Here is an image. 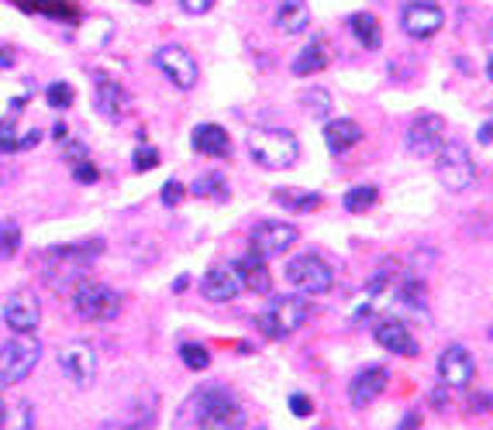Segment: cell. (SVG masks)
<instances>
[{
  "label": "cell",
  "instance_id": "12",
  "mask_svg": "<svg viewBox=\"0 0 493 430\" xmlns=\"http://www.w3.org/2000/svg\"><path fill=\"white\" fill-rule=\"evenodd\" d=\"M38 321H42V307H38L35 292L17 290L7 296V303H4V323H7L15 334H35V331H38Z\"/></svg>",
  "mask_w": 493,
  "mask_h": 430
},
{
  "label": "cell",
  "instance_id": "1",
  "mask_svg": "<svg viewBox=\"0 0 493 430\" xmlns=\"http://www.w3.org/2000/svg\"><path fill=\"white\" fill-rule=\"evenodd\" d=\"M194 416H197V430H246V406L225 385L201 389L194 396Z\"/></svg>",
  "mask_w": 493,
  "mask_h": 430
},
{
  "label": "cell",
  "instance_id": "7",
  "mask_svg": "<svg viewBox=\"0 0 493 430\" xmlns=\"http://www.w3.org/2000/svg\"><path fill=\"white\" fill-rule=\"evenodd\" d=\"M287 279H290V286H297L304 296H324V292L335 286L331 265H328L321 255H314V251H304V255L287 261Z\"/></svg>",
  "mask_w": 493,
  "mask_h": 430
},
{
  "label": "cell",
  "instance_id": "40",
  "mask_svg": "<svg viewBox=\"0 0 493 430\" xmlns=\"http://www.w3.org/2000/svg\"><path fill=\"white\" fill-rule=\"evenodd\" d=\"M290 410H293V416H310V414H314V403H310L304 393H293V396H290Z\"/></svg>",
  "mask_w": 493,
  "mask_h": 430
},
{
  "label": "cell",
  "instance_id": "45",
  "mask_svg": "<svg viewBox=\"0 0 493 430\" xmlns=\"http://www.w3.org/2000/svg\"><path fill=\"white\" fill-rule=\"evenodd\" d=\"M490 141H493V121L479 128V145H490Z\"/></svg>",
  "mask_w": 493,
  "mask_h": 430
},
{
  "label": "cell",
  "instance_id": "47",
  "mask_svg": "<svg viewBox=\"0 0 493 430\" xmlns=\"http://www.w3.org/2000/svg\"><path fill=\"white\" fill-rule=\"evenodd\" d=\"M173 290H176V292H184V290H186V276L176 279V282H173Z\"/></svg>",
  "mask_w": 493,
  "mask_h": 430
},
{
  "label": "cell",
  "instance_id": "13",
  "mask_svg": "<svg viewBox=\"0 0 493 430\" xmlns=\"http://www.w3.org/2000/svg\"><path fill=\"white\" fill-rule=\"evenodd\" d=\"M438 375H442V385H448V389H466L477 375V362L463 344H448L446 352L438 354Z\"/></svg>",
  "mask_w": 493,
  "mask_h": 430
},
{
  "label": "cell",
  "instance_id": "26",
  "mask_svg": "<svg viewBox=\"0 0 493 430\" xmlns=\"http://www.w3.org/2000/svg\"><path fill=\"white\" fill-rule=\"evenodd\" d=\"M273 200H277L279 207L293 210V214H310L314 207H321V193L297 189V186H279V189H273Z\"/></svg>",
  "mask_w": 493,
  "mask_h": 430
},
{
  "label": "cell",
  "instance_id": "32",
  "mask_svg": "<svg viewBox=\"0 0 493 430\" xmlns=\"http://www.w3.org/2000/svg\"><path fill=\"white\" fill-rule=\"evenodd\" d=\"M180 358H184L186 369H194V372H204L207 365H211V354H207V348H204V344H197V341H186V344H180Z\"/></svg>",
  "mask_w": 493,
  "mask_h": 430
},
{
  "label": "cell",
  "instance_id": "22",
  "mask_svg": "<svg viewBox=\"0 0 493 430\" xmlns=\"http://www.w3.org/2000/svg\"><path fill=\"white\" fill-rule=\"evenodd\" d=\"M310 28L308 0H279L277 7V31L283 35H304Z\"/></svg>",
  "mask_w": 493,
  "mask_h": 430
},
{
  "label": "cell",
  "instance_id": "10",
  "mask_svg": "<svg viewBox=\"0 0 493 430\" xmlns=\"http://www.w3.org/2000/svg\"><path fill=\"white\" fill-rule=\"evenodd\" d=\"M155 66H159V73L170 79L176 90H194V87H197V79H201L197 59H194L184 46L155 48Z\"/></svg>",
  "mask_w": 493,
  "mask_h": 430
},
{
  "label": "cell",
  "instance_id": "30",
  "mask_svg": "<svg viewBox=\"0 0 493 430\" xmlns=\"http://www.w3.org/2000/svg\"><path fill=\"white\" fill-rule=\"evenodd\" d=\"M300 100H304L310 118H318V121H328V118H331V93L321 90V87H310Z\"/></svg>",
  "mask_w": 493,
  "mask_h": 430
},
{
  "label": "cell",
  "instance_id": "15",
  "mask_svg": "<svg viewBox=\"0 0 493 430\" xmlns=\"http://www.w3.org/2000/svg\"><path fill=\"white\" fill-rule=\"evenodd\" d=\"M372 338L390 354H401V358H417L421 354V344H417V338L404 321H380L376 331H372Z\"/></svg>",
  "mask_w": 493,
  "mask_h": 430
},
{
  "label": "cell",
  "instance_id": "6",
  "mask_svg": "<svg viewBox=\"0 0 493 430\" xmlns=\"http://www.w3.org/2000/svg\"><path fill=\"white\" fill-rule=\"evenodd\" d=\"M435 172H438V183L452 189V193H463L477 179V166H473V155L459 141H446L442 152L435 155Z\"/></svg>",
  "mask_w": 493,
  "mask_h": 430
},
{
  "label": "cell",
  "instance_id": "52",
  "mask_svg": "<svg viewBox=\"0 0 493 430\" xmlns=\"http://www.w3.org/2000/svg\"><path fill=\"white\" fill-rule=\"evenodd\" d=\"M324 430H331V427H324Z\"/></svg>",
  "mask_w": 493,
  "mask_h": 430
},
{
  "label": "cell",
  "instance_id": "31",
  "mask_svg": "<svg viewBox=\"0 0 493 430\" xmlns=\"http://www.w3.org/2000/svg\"><path fill=\"white\" fill-rule=\"evenodd\" d=\"M21 248V224L17 220H0V259H11Z\"/></svg>",
  "mask_w": 493,
  "mask_h": 430
},
{
  "label": "cell",
  "instance_id": "49",
  "mask_svg": "<svg viewBox=\"0 0 493 430\" xmlns=\"http://www.w3.org/2000/svg\"><path fill=\"white\" fill-rule=\"evenodd\" d=\"M487 77H490V79H493V59H490V62H487Z\"/></svg>",
  "mask_w": 493,
  "mask_h": 430
},
{
  "label": "cell",
  "instance_id": "44",
  "mask_svg": "<svg viewBox=\"0 0 493 430\" xmlns=\"http://www.w3.org/2000/svg\"><path fill=\"white\" fill-rule=\"evenodd\" d=\"M469 406H473V410H479V414H487V410L493 406V396H487V393H477V396L469 400Z\"/></svg>",
  "mask_w": 493,
  "mask_h": 430
},
{
  "label": "cell",
  "instance_id": "34",
  "mask_svg": "<svg viewBox=\"0 0 493 430\" xmlns=\"http://www.w3.org/2000/svg\"><path fill=\"white\" fill-rule=\"evenodd\" d=\"M401 300L407 303V307L421 310L425 307V282H421V279H407V282L401 286Z\"/></svg>",
  "mask_w": 493,
  "mask_h": 430
},
{
  "label": "cell",
  "instance_id": "24",
  "mask_svg": "<svg viewBox=\"0 0 493 430\" xmlns=\"http://www.w3.org/2000/svg\"><path fill=\"white\" fill-rule=\"evenodd\" d=\"M349 31H352V38L366 48V52H376V48L383 46L380 21H376V15H370V11H355V15L349 17Z\"/></svg>",
  "mask_w": 493,
  "mask_h": 430
},
{
  "label": "cell",
  "instance_id": "14",
  "mask_svg": "<svg viewBox=\"0 0 493 430\" xmlns=\"http://www.w3.org/2000/svg\"><path fill=\"white\" fill-rule=\"evenodd\" d=\"M59 369L77 385H90L97 379V352L87 341H73L59 352Z\"/></svg>",
  "mask_w": 493,
  "mask_h": 430
},
{
  "label": "cell",
  "instance_id": "18",
  "mask_svg": "<svg viewBox=\"0 0 493 430\" xmlns=\"http://www.w3.org/2000/svg\"><path fill=\"white\" fill-rule=\"evenodd\" d=\"M201 292L204 300H211V303H232L235 296L242 292V282L235 276V269H211L207 276L201 279Z\"/></svg>",
  "mask_w": 493,
  "mask_h": 430
},
{
  "label": "cell",
  "instance_id": "27",
  "mask_svg": "<svg viewBox=\"0 0 493 430\" xmlns=\"http://www.w3.org/2000/svg\"><path fill=\"white\" fill-rule=\"evenodd\" d=\"M194 193L204 197V200H228V179L221 176V172H204L201 179L194 183Z\"/></svg>",
  "mask_w": 493,
  "mask_h": 430
},
{
  "label": "cell",
  "instance_id": "5",
  "mask_svg": "<svg viewBox=\"0 0 493 430\" xmlns=\"http://www.w3.org/2000/svg\"><path fill=\"white\" fill-rule=\"evenodd\" d=\"M310 317V303L304 296H273L269 307L262 310L259 327L269 338H287L297 327H304V321Z\"/></svg>",
  "mask_w": 493,
  "mask_h": 430
},
{
  "label": "cell",
  "instance_id": "39",
  "mask_svg": "<svg viewBox=\"0 0 493 430\" xmlns=\"http://www.w3.org/2000/svg\"><path fill=\"white\" fill-rule=\"evenodd\" d=\"M217 0H180V7H184L186 15H194V17H201V15H207L211 7H215Z\"/></svg>",
  "mask_w": 493,
  "mask_h": 430
},
{
  "label": "cell",
  "instance_id": "46",
  "mask_svg": "<svg viewBox=\"0 0 493 430\" xmlns=\"http://www.w3.org/2000/svg\"><path fill=\"white\" fill-rule=\"evenodd\" d=\"M11 66H15V56L7 48H0V69H11Z\"/></svg>",
  "mask_w": 493,
  "mask_h": 430
},
{
  "label": "cell",
  "instance_id": "43",
  "mask_svg": "<svg viewBox=\"0 0 493 430\" xmlns=\"http://www.w3.org/2000/svg\"><path fill=\"white\" fill-rule=\"evenodd\" d=\"M397 430H421V414H417V410H407Z\"/></svg>",
  "mask_w": 493,
  "mask_h": 430
},
{
  "label": "cell",
  "instance_id": "35",
  "mask_svg": "<svg viewBox=\"0 0 493 430\" xmlns=\"http://www.w3.org/2000/svg\"><path fill=\"white\" fill-rule=\"evenodd\" d=\"M17 152V131L15 121H0V155Z\"/></svg>",
  "mask_w": 493,
  "mask_h": 430
},
{
  "label": "cell",
  "instance_id": "9",
  "mask_svg": "<svg viewBox=\"0 0 493 430\" xmlns=\"http://www.w3.org/2000/svg\"><path fill=\"white\" fill-rule=\"evenodd\" d=\"M300 241V230L290 220H259L252 228V251H259L262 259H279Z\"/></svg>",
  "mask_w": 493,
  "mask_h": 430
},
{
  "label": "cell",
  "instance_id": "21",
  "mask_svg": "<svg viewBox=\"0 0 493 430\" xmlns=\"http://www.w3.org/2000/svg\"><path fill=\"white\" fill-rule=\"evenodd\" d=\"M328 66H331V46H328V38H314L304 52H297L293 73H297V77H318Z\"/></svg>",
  "mask_w": 493,
  "mask_h": 430
},
{
  "label": "cell",
  "instance_id": "8",
  "mask_svg": "<svg viewBox=\"0 0 493 430\" xmlns=\"http://www.w3.org/2000/svg\"><path fill=\"white\" fill-rule=\"evenodd\" d=\"M448 141V124L442 114H421L407 128V152L417 159H435Z\"/></svg>",
  "mask_w": 493,
  "mask_h": 430
},
{
  "label": "cell",
  "instance_id": "3",
  "mask_svg": "<svg viewBox=\"0 0 493 430\" xmlns=\"http://www.w3.org/2000/svg\"><path fill=\"white\" fill-rule=\"evenodd\" d=\"M69 300H73L77 317L93 323H108L121 313V296L110 290V286H104V282H90V279L77 282L73 292H69Z\"/></svg>",
  "mask_w": 493,
  "mask_h": 430
},
{
  "label": "cell",
  "instance_id": "16",
  "mask_svg": "<svg viewBox=\"0 0 493 430\" xmlns=\"http://www.w3.org/2000/svg\"><path fill=\"white\" fill-rule=\"evenodd\" d=\"M386 383H390L386 365H366V369L349 383V403H352L355 410H366V406L386 389Z\"/></svg>",
  "mask_w": 493,
  "mask_h": 430
},
{
  "label": "cell",
  "instance_id": "29",
  "mask_svg": "<svg viewBox=\"0 0 493 430\" xmlns=\"http://www.w3.org/2000/svg\"><path fill=\"white\" fill-rule=\"evenodd\" d=\"M0 430H35V406L28 400H17L15 406H7Z\"/></svg>",
  "mask_w": 493,
  "mask_h": 430
},
{
  "label": "cell",
  "instance_id": "51",
  "mask_svg": "<svg viewBox=\"0 0 493 430\" xmlns=\"http://www.w3.org/2000/svg\"><path fill=\"white\" fill-rule=\"evenodd\" d=\"M256 430H266V427H256Z\"/></svg>",
  "mask_w": 493,
  "mask_h": 430
},
{
  "label": "cell",
  "instance_id": "50",
  "mask_svg": "<svg viewBox=\"0 0 493 430\" xmlns=\"http://www.w3.org/2000/svg\"><path fill=\"white\" fill-rule=\"evenodd\" d=\"M131 4H145V7H149V4H152V0H131Z\"/></svg>",
  "mask_w": 493,
  "mask_h": 430
},
{
  "label": "cell",
  "instance_id": "38",
  "mask_svg": "<svg viewBox=\"0 0 493 430\" xmlns=\"http://www.w3.org/2000/svg\"><path fill=\"white\" fill-rule=\"evenodd\" d=\"M184 197H186L184 183H176V179H170V183L163 186V203H166V207H176V203L184 200Z\"/></svg>",
  "mask_w": 493,
  "mask_h": 430
},
{
  "label": "cell",
  "instance_id": "48",
  "mask_svg": "<svg viewBox=\"0 0 493 430\" xmlns=\"http://www.w3.org/2000/svg\"><path fill=\"white\" fill-rule=\"evenodd\" d=\"M4 410H7V406H4V396H0V427H4Z\"/></svg>",
  "mask_w": 493,
  "mask_h": 430
},
{
  "label": "cell",
  "instance_id": "37",
  "mask_svg": "<svg viewBox=\"0 0 493 430\" xmlns=\"http://www.w3.org/2000/svg\"><path fill=\"white\" fill-rule=\"evenodd\" d=\"M155 166H159V152H155L152 145L135 152V169L139 172H149V169H155Z\"/></svg>",
  "mask_w": 493,
  "mask_h": 430
},
{
  "label": "cell",
  "instance_id": "2",
  "mask_svg": "<svg viewBox=\"0 0 493 430\" xmlns=\"http://www.w3.org/2000/svg\"><path fill=\"white\" fill-rule=\"evenodd\" d=\"M248 155L262 169H290L300 159V141L287 128H256L248 135Z\"/></svg>",
  "mask_w": 493,
  "mask_h": 430
},
{
  "label": "cell",
  "instance_id": "25",
  "mask_svg": "<svg viewBox=\"0 0 493 430\" xmlns=\"http://www.w3.org/2000/svg\"><path fill=\"white\" fill-rule=\"evenodd\" d=\"M386 286H390V265H380L376 269V276L370 279V286L362 290V296L355 300V307H352V321H362V317H370L372 307H376V300L386 292Z\"/></svg>",
  "mask_w": 493,
  "mask_h": 430
},
{
  "label": "cell",
  "instance_id": "19",
  "mask_svg": "<svg viewBox=\"0 0 493 430\" xmlns=\"http://www.w3.org/2000/svg\"><path fill=\"white\" fill-rule=\"evenodd\" d=\"M362 128L359 121L352 118H339V121H328L324 124V145H328V152L331 155H345L349 148H355L359 141H362Z\"/></svg>",
  "mask_w": 493,
  "mask_h": 430
},
{
  "label": "cell",
  "instance_id": "17",
  "mask_svg": "<svg viewBox=\"0 0 493 430\" xmlns=\"http://www.w3.org/2000/svg\"><path fill=\"white\" fill-rule=\"evenodd\" d=\"M235 276H238V282H242V290H252V292H269V286H273V279H269V269H266V259H262L259 251H252L248 248V255H242V259L232 265Z\"/></svg>",
  "mask_w": 493,
  "mask_h": 430
},
{
  "label": "cell",
  "instance_id": "20",
  "mask_svg": "<svg viewBox=\"0 0 493 430\" xmlns=\"http://www.w3.org/2000/svg\"><path fill=\"white\" fill-rule=\"evenodd\" d=\"M194 148L207 159H225V155L232 152V138H228V131L221 128V124H197L194 128Z\"/></svg>",
  "mask_w": 493,
  "mask_h": 430
},
{
  "label": "cell",
  "instance_id": "23",
  "mask_svg": "<svg viewBox=\"0 0 493 430\" xmlns=\"http://www.w3.org/2000/svg\"><path fill=\"white\" fill-rule=\"evenodd\" d=\"M93 90H97V108H100L104 118H121L124 108H128V93L118 87V79L97 77Z\"/></svg>",
  "mask_w": 493,
  "mask_h": 430
},
{
  "label": "cell",
  "instance_id": "33",
  "mask_svg": "<svg viewBox=\"0 0 493 430\" xmlns=\"http://www.w3.org/2000/svg\"><path fill=\"white\" fill-rule=\"evenodd\" d=\"M73 97H77V90H73L69 83H52L46 90V104L52 110H66V108H73Z\"/></svg>",
  "mask_w": 493,
  "mask_h": 430
},
{
  "label": "cell",
  "instance_id": "4",
  "mask_svg": "<svg viewBox=\"0 0 493 430\" xmlns=\"http://www.w3.org/2000/svg\"><path fill=\"white\" fill-rule=\"evenodd\" d=\"M42 358V344L35 334H15L7 344H0V385L25 383Z\"/></svg>",
  "mask_w": 493,
  "mask_h": 430
},
{
  "label": "cell",
  "instance_id": "28",
  "mask_svg": "<svg viewBox=\"0 0 493 430\" xmlns=\"http://www.w3.org/2000/svg\"><path fill=\"white\" fill-rule=\"evenodd\" d=\"M376 200H380V189H376V186H352V189L341 197V207H345L349 214H366Z\"/></svg>",
  "mask_w": 493,
  "mask_h": 430
},
{
  "label": "cell",
  "instance_id": "11",
  "mask_svg": "<svg viewBox=\"0 0 493 430\" xmlns=\"http://www.w3.org/2000/svg\"><path fill=\"white\" fill-rule=\"evenodd\" d=\"M401 25L411 38L425 42V38H435V35L442 31V25H446V11H442L435 0H407L401 11Z\"/></svg>",
  "mask_w": 493,
  "mask_h": 430
},
{
  "label": "cell",
  "instance_id": "41",
  "mask_svg": "<svg viewBox=\"0 0 493 430\" xmlns=\"http://www.w3.org/2000/svg\"><path fill=\"white\" fill-rule=\"evenodd\" d=\"M62 145H66V155H69V162H73V166H77V162H87V148H83L79 141L66 138Z\"/></svg>",
  "mask_w": 493,
  "mask_h": 430
},
{
  "label": "cell",
  "instance_id": "36",
  "mask_svg": "<svg viewBox=\"0 0 493 430\" xmlns=\"http://www.w3.org/2000/svg\"><path fill=\"white\" fill-rule=\"evenodd\" d=\"M97 176H100V172H97V166H93L90 159H87V162H77V166H73V179H77V183H83V186L97 183Z\"/></svg>",
  "mask_w": 493,
  "mask_h": 430
},
{
  "label": "cell",
  "instance_id": "42",
  "mask_svg": "<svg viewBox=\"0 0 493 430\" xmlns=\"http://www.w3.org/2000/svg\"><path fill=\"white\" fill-rule=\"evenodd\" d=\"M38 141H42V131H38V128H31V131H25V135H21V138H17V148H21V152H25V148H35V145H38Z\"/></svg>",
  "mask_w": 493,
  "mask_h": 430
}]
</instances>
